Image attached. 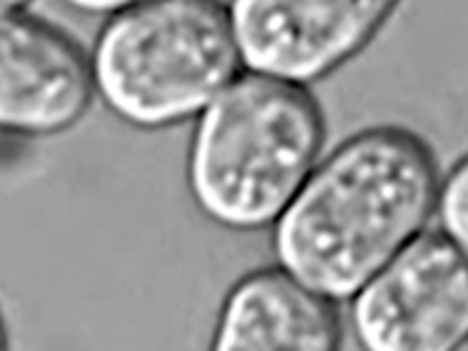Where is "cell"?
Instances as JSON below:
<instances>
[{"label":"cell","mask_w":468,"mask_h":351,"mask_svg":"<svg viewBox=\"0 0 468 351\" xmlns=\"http://www.w3.org/2000/svg\"><path fill=\"white\" fill-rule=\"evenodd\" d=\"M439 166L430 142L373 124L320 156L271 225L276 263L344 303L431 222Z\"/></svg>","instance_id":"cell-1"},{"label":"cell","mask_w":468,"mask_h":351,"mask_svg":"<svg viewBox=\"0 0 468 351\" xmlns=\"http://www.w3.org/2000/svg\"><path fill=\"white\" fill-rule=\"evenodd\" d=\"M95 98L137 130L196 120L244 69L225 0H130L90 51Z\"/></svg>","instance_id":"cell-3"},{"label":"cell","mask_w":468,"mask_h":351,"mask_svg":"<svg viewBox=\"0 0 468 351\" xmlns=\"http://www.w3.org/2000/svg\"><path fill=\"white\" fill-rule=\"evenodd\" d=\"M32 0H0V15L15 13V10H25Z\"/></svg>","instance_id":"cell-10"},{"label":"cell","mask_w":468,"mask_h":351,"mask_svg":"<svg viewBox=\"0 0 468 351\" xmlns=\"http://www.w3.org/2000/svg\"><path fill=\"white\" fill-rule=\"evenodd\" d=\"M339 303L281 263L247 271L229 285L212 327L219 351H335L344 342Z\"/></svg>","instance_id":"cell-7"},{"label":"cell","mask_w":468,"mask_h":351,"mask_svg":"<svg viewBox=\"0 0 468 351\" xmlns=\"http://www.w3.org/2000/svg\"><path fill=\"white\" fill-rule=\"evenodd\" d=\"M10 346V332H7V322L3 317V310H0V351Z\"/></svg>","instance_id":"cell-11"},{"label":"cell","mask_w":468,"mask_h":351,"mask_svg":"<svg viewBox=\"0 0 468 351\" xmlns=\"http://www.w3.org/2000/svg\"><path fill=\"white\" fill-rule=\"evenodd\" d=\"M431 219L439 232L466 247L468 234V164L459 156L444 176H439L431 205Z\"/></svg>","instance_id":"cell-8"},{"label":"cell","mask_w":468,"mask_h":351,"mask_svg":"<svg viewBox=\"0 0 468 351\" xmlns=\"http://www.w3.org/2000/svg\"><path fill=\"white\" fill-rule=\"evenodd\" d=\"M64 3L73 10H79V13L105 15L110 10H115V7L124 5V3H130V0H64Z\"/></svg>","instance_id":"cell-9"},{"label":"cell","mask_w":468,"mask_h":351,"mask_svg":"<svg viewBox=\"0 0 468 351\" xmlns=\"http://www.w3.org/2000/svg\"><path fill=\"white\" fill-rule=\"evenodd\" d=\"M402 0H227L241 66L310 86L371 47Z\"/></svg>","instance_id":"cell-5"},{"label":"cell","mask_w":468,"mask_h":351,"mask_svg":"<svg viewBox=\"0 0 468 351\" xmlns=\"http://www.w3.org/2000/svg\"><path fill=\"white\" fill-rule=\"evenodd\" d=\"M366 351H459L468 342L466 247L424 227L349 298Z\"/></svg>","instance_id":"cell-4"},{"label":"cell","mask_w":468,"mask_h":351,"mask_svg":"<svg viewBox=\"0 0 468 351\" xmlns=\"http://www.w3.org/2000/svg\"><path fill=\"white\" fill-rule=\"evenodd\" d=\"M327 142V117L303 83L241 69L196 117L190 200L232 232H256L298 193Z\"/></svg>","instance_id":"cell-2"},{"label":"cell","mask_w":468,"mask_h":351,"mask_svg":"<svg viewBox=\"0 0 468 351\" xmlns=\"http://www.w3.org/2000/svg\"><path fill=\"white\" fill-rule=\"evenodd\" d=\"M95 101L90 54L76 37L27 10L0 15V132L57 137Z\"/></svg>","instance_id":"cell-6"}]
</instances>
